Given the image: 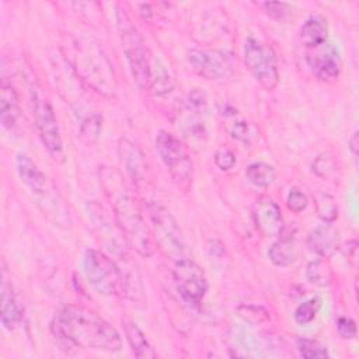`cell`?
<instances>
[{
  "instance_id": "obj_27",
  "label": "cell",
  "mask_w": 359,
  "mask_h": 359,
  "mask_svg": "<svg viewBox=\"0 0 359 359\" xmlns=\"http://www.w3.org/2000/svg\"><path fill=\"white\" fill-rule=\"evenodd\" d=\"M314 205L317 215L321 220L331 223L338 217V206L335 199L325 192H318L314 196Z\"/></svg>"
},
{
  "instance_id": "obj_3",
  "label": "cell",
  "mask_w": 359,
  "mask_h": 359,
  "mask_svg": "<svg viewBox=\"0 0 359 359\" xmlns=\"http://www.w3.org/2000/svg\"><path fill=\"white\" fill-rule=\"evenodd\" d=\"M73 69L77 76L100 94L112 98L116 91V83L112 65L102 49L93 39L73 38Z\"/></svg>"
},
{
  "instance_id": "obj_39",
  "label": "cell",
  "mask_w": 359,
  "mask_h": 359,
  "mask_svg": "<svg viewBox=\"0 0 359 359\" xmlns=\"http://www.w3.org/2000/svg\"><path fill=\"white\" fill-rule=\"evenodd\" d=\"M139 8H140V14L143 15V18H150L151 17V10H150V4H139Z\"/></svg>"
},
{
  "instance_id": "obj_24",
  "label": "cell",
  "mask_w": 359,
  "mask_h": 359,
  "mask_svg": "<svg viewBox=\"0 0 359 359\" xmlns=\"http://www.w3.org/2000/svg\"><path fill=\"white\" fill-rule=\"evenodd\" d=\"M223 119H224V126L226 130L230 133V136L238 142L247 143L250 140L251 135V126L250 123L243 119L237 111H234L233 108H226V111L222 112Z\"/></svg>"
},
{
  "instance_id": "obj_25",
  "label": "cell",
  "mask_w": 359,
  "mask_h": 359,
  "mask_svg": "<svg viewBox=\"0 0 359 359\" xmlns=\"http://www.w3.org/2000/svg\"><path fill=\"white\" fill-rule=\"evenodd\" d=\"M245 177L254 187L268 188L276 180V171L271 164L257 161V163H252L247 167Z\"/></svg>"
},
{
  "instance_id": "obj_15",
  "label": "cell",
  "mask_w": 359,
  "mask_h": 359,
  "mask_svg": "<svg viewBox=\"0 0 359 359\" xmlns=\"http://www.w3.org/2000/svg\"><path fill=\"white\" fill-rule=\"evenodd\" d=\"M118 156L121 160V164L123 165L125 171L129 174V177L136 181H144L146 178V160H144V154L140 150V147L133 143L129 139H119L118 142Z\"/></svg>"
},
{
  "instance_id": "obj_35",
  "label": "cell",
  "mask_w": 359,
  "mask_h": 359,
  "mask_svg": "<svg viewBox=\"0 0 359 359\" xmlns=\"http://www.w3.org/2000/svg\"><path fill=\"white\" fill-rule=\"evenodd\" d=\"M262 6L266 14L275 20H285L292 10V6L287 3H264Z\"/></svg>"
},
{
  "instance_id": "obj_5",
  "label": "cell",
  "mask_w": 359,
  "mask_h": 359,
  "mask_svg": "<svg viewBox=\"0 0 359 359\" xmlns=\"http://www.w3.org/2000/svg\"><path fill=\"white\" fill-rule=\"evenodd\" d=\"M150 231L156 247L172 261L185 257V240L174 216L164 206L151 202L147 205Z\"/></svg>"
},
{
  "instance_id": "obj_6",
  "label": "cell",
  "mask_w": 359,
  "mask_h": 359,
  "mask_svg": "<svg viewBox=\"0 0 359 359\" xmlns=\"http://www.w3.org/2000/svg\"><path fill=\"white\" fill-rule=\"evenodd\" d=\"M81 265L87 282L98 294L112 296L122 292L121 268L107 254L98 250H86Z\"/></svg>"
},
{
  "instance_id": "obj_37",
  "label": "cell",
  "mask_w": 359,
  "mask_h": 359,
  "mask_svg": "<svg viewBox=\"0 0 359 359\" xmlns=\"http://www.w3.org/2000/svg\"><path fill=\"white\" fill-rule=\"evenodd\" d=\"M346 247L348 248H345V254L348 255V259H351L352 264L355 265L356 259H358V241L356 240H351V241H348Z\"/></svg>"
},
{
  "instance_id": "obj_4",
  "label": "cell",
  "mask_w": 359,
  "mask_h": 359,
  "mask_svg": "<svg viewBox=\"0 0 359 359\" xmlns=\"http://www.w3.org/2000/svg\"><path fill=\"white\" fill-rule=\"evenodd\" d=\"M116 25L132 79L139 88H146L150 81L151 65L149 52L140 32L133 25L128 13L119 6L116 8Z\"/></svg>"
},
{
  "instance_id": "obj_12",
  "label": "cell",
  "mask_w": 359,
  "mask_h": 359,
  "mask_svg": "<svg viewBox=\"0 0 359 359\" xmlns=\"http://www.w3.org/2000/svg\"><path fill=\"white\" fill-rule=\"evenodd\" d=\"M306 62L320 80H334L339 76L342 60L338 48L330 41L306 50Z\"/></svg>"
},
{
  "instance_id": "obj_8",
  "label": "cell",
  "mask_w": 359,
  "mask_h": 359,
  "mask_svg": "<svg viewBox=\"0 0 359 359\" xmlns=\"http://www.w3.org/2000/svg\"><path fill=\"white\" fill-rule=\"evenodd\" d=\"M243 55L247 69L251 72L259 86L266 91L275 90L279 84V70L275 50L269 45L255 38H248L244 42Z\"/></svg>"
},
{
  "instance_id": "obj_2",
  "label": "cell",
  "mask_w": 359,
  "mask_h": 359,
  "mask_svg": "<svg viewBox=\"0 0 359 359\" xmlns=\"http://www.w3.org/2000/svg\"><path fill=\"white\" fill-rule=\"evenodd\" d=\"M104 181L112 205L115 223L118 224L125 241L142 257L153 255L156 244L151 231L132 195L121 182V177L108 171V177H105Z\"/></svg>"
},
{
  "instance_id": "obj_36",
  "label": "cell",
  "mask_w": 359,
  "mask_h": 359,
  "mask_svg": "<svg viewBox=\"0 0 359 359\" xmlns=\"http://www.w3.org/2000/svg\"><path fill=\"white\" fill-rule=\"evenodd\" d=\"M206 248H208V252L210 257L220 258L224 254V244L216 238H210L206 244Z\"/></svg>"
},
{
  "instance_id": "obj_13",
  "label": "cell",
  "mask_w": 359,
  "mask_h": 359,
  "mask_svg": "<svg viewBox=\"0 0 359 359\" xmlns=\"http://www.w3.org/2000/svg\"><path fill=\"white\" fill-rule=\"evenodd\" d=\"M182 130L191 140H205L206 128L203 115L206 112V97L199 90H192L184 104Z\"/></svg>"
},
{
  "instance_id": "obj_7",
  "label": "cell",
  "mask_w": 359,
  "mask_h": 359,
  "mask_svg": "<svg viewBox=\"0 0 359 359\" xmlns=\"http://www.w3.org/2000/svg\"><path fill=\"white\" fill-rule=\"evenodd\" d=\"M154 144L172 181L181 188H188L194 172V164L184 143L175 135L160 130Z\"/></svg>"
},
{
  "instance_id": "obj_14",
  "label": "cell",
  "mask_w": 359,
  "mask_h": 359,
  "mask_svg": "<svg viewBox=\"0 0 359 359\" xmlns=\"http://www.w3.org/2000/svg\"><path fill=\"white\" fill-rule=\"evenodd\" d=\"M252 220L264 237H276L283 230V216L280 208L268 196H262L252 205Z\"/></svg>"
},
{
  "instance_id": "obj_17",
  "label": "cell",
  "mask_w": 359,
  "mask_h": 359,
  "mask_svg": "<svg viewBox=\"0 0 359 359\" xmlns=\"http://www.w3.org/2000/svg\"><path fill=\"white\" fill-rule=\"evenodd\" d=\"M21 309L17 303L14 290L6 275L1 278V324L6 330L13 331L21 323Z\"/></svg>"
},
{
  "instance_id": "obj_38",
  "label": "cell",
  "mask_w": 359,
  "mask_h": 359,
  "mask_svg": "<svg viewBox=\"0 0 359 359\" xmlns=\"http://www.w3.org/2000/svg\"><path fill=\"white\" fill-rule=\"evenodd\" d=\"M348 144H349V149L352 151L353 156H358V147H359V135H358V130H355L352 133V136L349 137L348 140Z\"/></svg>"
},
{
  "instance_id": "obj_18",
  "label": "cell",
  "mask_w": 359,
  "mask_h": 359,
  "mask_svg": "<svg viewBox=\"0 0 359 359\" xmlns=\"http://www.w3.org/2000/svg\"><path fill=\"white\" fill-rule=\"evenodd\" d=\"M300 39L306 49L328 41V22L321 14H311L300 27Z\"/></svg>"
},
{
  "instance_id": "obj_10",
  "label": "cell",
  "mask_w": 359,
  "mask_h": 359,
  "mask_svg": "<svg viewBox=\"0 0 359 359\" xmlns=\"http://www.w3.org/2000/svg\"><path fill=\"white\" fill-rule=\"evenodd\" d=\"M174 283L181 297L189 304H199L208 292V278L203 269L191 258L174 261Z\"/></svg>"
},
{
  "instance_id": "obj_34",
  "label": "cell",
  "mask_w": 359,
  "mask_h": 359,
  "mask_svg": "<svg viewBox=\"0 0 359 359\" xmlns=\"http://www.w3.org/2000/svg\"><path fill=\"white\" fill-rule=\"evenodd\" d=\"M213 160H215V164H216L220 170H223V171H227V170L233 168L234 164H236V156H234V153H233L230 149H227V147H220V149H217L216 153H215V156H213Z\"/></svg>"
},
{
  "instance_id": "obj_28",
  "label": "cell",
  "mask_w": 359,
  "mask_h": 359,
  "mask_svg": "<svg viewBox=\"0 0 359 359\" xmlns=\"http://www.w3.org/2000/svg\"><path fill=\"white\" fill-rule=\"evenodd\" d=\"M101 129H102V116L98 114H93L81 122L80 137L86 144L91 146L98 140L101 135Z\"/></svg>"
},
{
  "instance_id": "obj_9",
  "label": "cell",
  "mask_w": 359,
  "mask_h": 359,
  "mask_svg": "<svg viewBox=\"0 0 359 359\" xmlns=\"http://www.w3.org/2000/svg\"><path fill=\"white\" fill-rule=\"evenodd\" d=\"M31 109L42 144L52 156L60 157L63 153V142L53 108L38 91H32Z\"/></svg>"
},
{
  "instance_id": "obj_31",
  "label": "cell",
  "mask_w": 359,
  "mask_h": 359,
  "mask_svg": "<svg viewBox=\"0 0 359 359\" xmlns=\"http://www.w3.org/2000/svg\"><path fill=\"white\" fill-rule=\"evenodd\" d=\"M313 171L318 175V177H323V178H328L331 175H334L337 172V161H335V157L330 153V151H325V153H321L313 163Z\"/></svg>"
},
{
  "instance_id": "obj_26",
  "label": "cell",
  "mask_w": 359,
  "mask_h": 359,
  "mask_svg": "<svg viewBox=\"0 0 359 359\" xmlns=\"http://www.w3.org/2000/svg\"><path fill=\"white\" fill-rule=\"evenodd\" d=\"M307 279L317 286H328L332 282V268L327 258L318 257L309 262L306 269Z\"/></svg>"
},
{
  "instance_id": "obj_30",
  "label": "cell",
  "mask_w": 359,
  "mask_h": 359,
  "mask_svg": "<svg viewBox=\"0 0 359 359\" xmlns=\"http://www.w3.org/2000/svg\"><path fill=\"white\" fill-rule=\"evenodd\" d=\"M297 351L306 359L327 358L328 356V351L324 345H321L318 341L309 339V338H299L297 339Z\"/></svg>"
},
{
  "instance_id": "obj_32",
  "label": "cell",
  "mask_w": 359,
  "mask_h": 359,
  "mask_svg": "<svg viewBox=\"0 0 359 359\" xmlns=\"http://www.w3.org/2000/svg\"><path fill=\"white\" fill-rule=\"evenodd\" d=\"M286 205H287V209L292 210L293 213H300L307 208L309 199L299 188H292L287 194Z\"/></svg>"
},
{
  "instance_id": "obj_20",
  "label": "cell",
  "mask_w": 359,
  "mask_h": 359,
  "mask_svg": "<svg viewBox=\"0 0 359 359\" xmlns=\"http://www.w3.org/2000/svg\"><path fill=\"white\" fill-rule=\"evenodd\" d=\"M20 116V101L15 88L3 80L0 87V122L4 129H11Z\"/></svg>"
},
{
  "instance_id": "obj_11",
  "label": "cell",
  "mask_w": 359,
  "mask_h": 359,
  "mask_svg": "<svg viewBox=\"0 0 359 359\" xmlns=\"http://www.w3.org/2000/svg\"><path fill=\"white\" fill-rule=\"evenodd\" d=\"M187 59L191 69L209 81H220L231 74V65L222 52L191 49Z\"/></svg>"
},
{
  "instance_id": "obj_29",
  "label": "cell",
  "mask_w": 359,
  "mask_h": 359,
  "mask_svg": "<svg viewBox=\"0 0 359 359\" xmlns=\"http://www.w3.org/2000/svg\"><path fill=\"white\" fill-rule=\"evenodd\" d=\"M320 307H321V302H320L318 297H311V299L300 303L296 307L294 314H293L294 321L297 324H302V325H306V324L311 323L316 318Z\"/></svg>"
},
{
  "instance_id": "obj_33",
  "label": "cell",
  "mask_w": 359,
  "mask_h": 359,
  "mask_svg": "<svg viewBox=\"0 0 359 359\" xmlns=\"http://www.w3.org/2000/svg\"><path fill=\"white\" fill-rule=\"evenodd\" d=\"M335 327L339 337L344 339H353L356 337V323L351 317H346V316L338 317L335 321Z\"/></svg>"
},
{
  "instance_id": "obj_21",
  "label": "cell",
  "mask_w": 359,
  "mask_h": 359,
  "mask_svg": "<svg viewBox=\"0 0 359 359\" xmlns=\"http://www.w3.org/2000/svg\"><path fill=\"white\" fill-rule=\"evenodd\" d=\"M299 257V247L293 237L285 236L276 240L268 250V258L276 266H289L296 262Z\"/></svg>"
},
{
  "instance_id": "obj_23",
  "label": "cell",
  "mask_w": 359,
  "mask_h": 359,
  "mask_svg": "<svg viewBox=\"0 0 359 359\" xmlns=\"http://www.w3.org/2000/svg\"><path fill=\"white\" fill-rule=\"evenodd\" d=\"M149 86L151 88V93L157 97H164L170 94L174 88V80L165 65H163L160 60H153L150 65Z\"/></svg>"
},
{
  "instance_id": "obj_19",
  "label": "cell",
  "mask_w": 359,
  "mask_h": 359,
  "mask_svg": "<svg viewBox=\"0 0 359 359\" xmlns=\"http://www.w3.org/2000/svg\"><path fill=\"white\" fill-rule=\"evenodd\" d=\"M17 172L21 181L35 194H43L46 191V177L38 168V165L25 154H18L15 158Z\"/></svg>"
},
{
  "instance_id": "obj_22",
  "label": "cell",
  "mask_w": 359,
  "mask_h": 359,
  "mask_svg": "<svg viewBox=\"0 0 359 359\" xmlns=\"http://www.w3.org/2000/svg\"><path fill=\"white\" fill-rule=\"evenodd\" d=\"M122 325H123V331L126 335V341H128L135 356L143 358V359L156 358L154 349L151 348L144 332L139 328V325L136 323H133L130 320H123Z\"/></svg>"
},
{
  "instance_id": "obj_1",
  "label": "cell",
  "mask_w": 359,
  "mask_h": 359,
  "mask_svg": "<svg viewBox=\"0 0 359 359\" xmlns=\"http://www.w3.org/2000/svg\"><path fill=\"white\" fill-rule=\"evenodd\" d=\"M55 335L72 346L104 352L122 348L119 332L94 310L80 304L62 306L53 318Z\"/></svg>"
},
{
  "instance_id": "obj_16",
  "label": "cell",
  "mask_w": 359,
  "mask_h": 359,
  "mask_svg": "<svg viewBox=\"0 0 359 359\" xmlns=\"http://www.w3.org/2000/svg\"><path fill=\"white\" fill-rule=\"evenodd\" d=\"M307 245L318 257H331L339 245V233L331 224L318 226L309 233Z\"/></svg>"
}]
</instances>
